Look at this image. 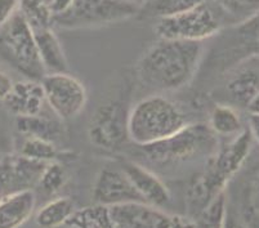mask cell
<instances>
[{
    "label": "cell",
    "mask_w": 259,
    "mask_h": 228,
    "mask_svg": "<svg viewBox=\"0 0 259 228\" xmlns=\"http://www.w3.org/2000/svg\"><path fill=\"white\" fill-rule=\"evenodd\" d=\"M202 51V41L160 39L138 61V80L157 93L185 88L196 75Z\"/></svg>",
    "instance_id": "cell-1"
},
{
    "label": "cell",
    "mask_w": 259,
    "mask_h": 228,
    "mask_svg": "<svg viewBox=\"0 0 259 228\" xmlns=\"http://www.w3.org/2000/svg\"><path fill=\"white\" fill-rule=\"evenodd\" d=\"M250 131H241L227 145L217 149L210 155L205 171L195 179L188 190L191 209L197 215L220 194H222L230 179L241 168L250 151Z\"/></svg>",
    "instance_id": "cell-2"
},
{
    "label": "cell",
    "mask_w": 259,
    "mask_h": 228,
    "mask_svg": "<svg viewBox=\"0 0 259 228\" xmlns=\"http://www.w3.org/2000/svg\"><path fill=\"white\" fill-rule=\"evenodd\" d=\"M187 124V116L177 103L161 95L148 96L129 110V140L145 147L166 140Z\"/></svg>",
    "instance_id": "cell-3"
},
{
    "label": "cell",
    "mask_w": 259,
    "mask_h": 228,
    "mask_svg": "<svg viewBox=\"0 0 259 228\" xmlns=\"http://www.w3.org/2000/svg\"><path fill=\"white\" fill-rule=\"evenodd\" d=\"M218 135L206 123L187 124L166 140L142 147L143 154L154 164L188 161L202 155H213L218 149Z\"/></svg>",
    "instance_id": "cell-4"
},
{
    "label": "cell",
    "mask_w": 259,
    "mask_h": 228,
    "mask_svg": "<svg viewBox=\"0 0 259 228\" xmlns=\"http://www.w3.org/2000/svg\"><path fill=\"white\" fill-rule=\"evenodd\" d=\"M0 56L26 79L41 81L47 75L31 27L20 8L0 29Z\"/></svg>",
    "instance_id": "cell-5"
},
{
    "label": "cell",
    "mask_w": 259,
    "mask_h": 228,
    "mask_svg": "<svg viewBox=\"0 0 259 228\" xmlns=\"http://www.w3.org/2000/svg\"><path fill=\"white\" fill-rule=\"evenodd\" d=\"M140 7L124 0H72L66 12L54 17L62 29H85L121 22L136 16Z\"/></svg>",
    "instance_id": "cell-6"
},
{
    "label": "cell",
    "mask_w": 259,
    "mask_h": 228,
    "mask_svg": "<svg viewBox=\"0 0 259 228\" xmlns=\"http://www.w3.org/2000/svg\"><path fill=\"white\" fill-rule=\"evenodd\" d=\"M129 110L122 100H110L100 105L89 121V142L106 151L121 149L129 140Z\"/></svg>",
    "instance_id": "cell-7"
},
{
    "label": "cell",
    "mask_w": 259,
    "mask_h": 228,
    "mask_svg": "<svg viewBox=\"0 0 259 228\" xmlns=\"http://www.w3.org/2000/svg\"><path fill=\"white\" fill-rule=\"evenodd\" d=\"M221 23L205 3L173 17L160 18L155 31L160 39L204 41L218 34Z\"/></svg>",
    "instance_id": "cell-8"
},
{
    "label": "cell",
    "mask_w": 259,
    "mask_h": 228,
    "mask_svg": "<svg viewBox=\"0 0 259 228\" xmlns=\"http://www.w3.org/2000/svg\"><path fill=\"white\" fill-rule=\"evenodd\" d=\"M40 83L47 106L62 121L76 117L85 107L88 100L85 86L69 72L47 74Z\"/></svg>",
    "instance_id": "cell-9"
},
{
    "label": "cell",
    "mask_w": 259,
    "mask_h": 228,
    "mask_svg": "<svg viewBox=\"0 0 259 228\" xmlns=\"http://www.w3.org/2000/svg\"><path fill=\"white\" fill-rule=\"evenodd\" d=\"M114 228H196L192 218L169 214L146 203H126L108 208Z\"/></svg>",
    "instance_id": "cell-10"
},
{
    "label": "cell",
    "mask_w": 259,
    "mask_h": 228,
    "mask_svg": "<svg viewBox=\"0 0 259 228\" xmlns=\"http://www.w3.org/2000/svg\"><path fill=\"white\" fill-rule=\"evenodd\" d=\"M93 199L98 205L114 206L126 203H145L121 168L106 166L97 174Z\"/></svg>",
    "instance_id": "cell-11"
},
{
    "label": "cell",
    "mask_w": 259,
    "mask_h": 228,
    "mask_svg": "<svg viewBox=\"0 0 259 228\" xmlns=\"http://www.w3.org/2000/svg\"><path fill=\"white\" fill-rule=\"evenodd\" d=\"M120 168L128 175L132 185L146 204L161 209L170 201L168 187L152 171L133 161H124Z\"/></svg>",
    "instance_id": "cell-12"
},
{
    "label": "cell",
    "mask_w": 259,
    "mask_h": 228,
    "mask_svg": "<svg viewBox=\"0 0 259 228\" xmlns=\"http://www.w3.org/2000/svg\"><path fill=\"white\" fill-rule=\"evenodd\" d=\"M3 102L8 111L16 115V117L43 114L47 106L41 83L29 79L15 83L11 93Z\"/></svg>",
    "instance_id": "cell-13"
},
{
    "label": "cell",
    "mask_w": 259,
    "mask_h": 228,
    "mask_svg": "<svg viewBox=\"0 0 259 228\" xmlns=\"http://www.w3.org/2000/svg\"><path fill=\"white\" fill-rule=\"evenodd\" d=\"M36 205L32 190L13 192L0 200V228H20L31 218Z\"/></svg>",
    "instance_id": "cell-14"
},
{
    "label": "cell",
    "mask_w": 259,
    "mask_h": 228,
    "mask_svg": "<svg viewBox=\"0 0 259 228\" xmlns=\"http://www.w3.org/2000/svg\"><path fill=\"white\" fill-rule=\"evenodd\" d=\"M37 52L47 74L69 72V63L57 35L52 29L32 30Z\"/></svg>",
    "instance_id": "cell-15"
},
{
    "label": "cell",
    "mask_w": 259,
    "mask_h": 228,
    "mask_svg": "<svg viewBox=\"0 0 259 228\" xmlns=\"http://www.w3.org/2000/svg\"><path fill=\"white\" fill-rule=\"evenodd\" d=\"M16 128L21 137H34L49 142H58L62 138L63 124L57 116L51 117L44 114L32 116H18L16 119Z\"/></svg>",
    "instance_id": "cell-16"
},
{
    "label": "cell",
    "mask_w": 259,
    "mask_h": 228,
    "mask_svg": "<svg viewBox=\"0 0 259 228\" xmlns=\"http://www.w3.org/2000/svg\"><path fill=\"white\" fill-rule=\"evenodd\" d=\"M75 211V205L69 197H58L37 211L35 220L41 228H58L66 224Z\"/></svg>",
    "instance_id": "cell-17"
},
{
    "label": "cell",
    "mask_w": 259,
    "mask_h": 228,
    "mask_svg": "<svg viewBox=\"0 0 259 228\" xmlns=\"http://www.w3.org/2000/svg\"><path fill=\"white\" fill-rule=\"evenodd\" d=\"M208 125L215 135L236 137L244 131L239 112L227 105H217L210 112Z\"/></svg>",
    "instance_id": "cell-18"
},
{
    "label": "cell",
    "mask_w": 259,
    "mask_h": 228,
    "mask_svg": "<svg viewBox=\"0 0 259 228\" xmlns=\"http://www.w3.org/2000/svg\"><path fill=\"white\" fill-rule=\"evenodd\" d=\"M20 12L31 30L52 29L54 25L51 0H21Z\"/></svg>",
    "instance_id": "cell-19"
},
{
    "label": "cell",
    "mask_w": 259,
    "mask_h": 228,
    "mask_svg": "<svg viewBox=\"0 0 259 228\" xmlns=\"http://www.w3.org/2000/svg\"><path fill=\"white\" fill-rule=\"evenodd\" d=\"M228 92L236 102L248 106L259 92V74L254 70H244L231 80L227 85Z\"/></svg>",
    "instance_id": "cell-20"
},
{
    "label": "cell",
    "mask_w": 259,
    "mask_h": 228,
    "mask_svg": "<svg viewBox=\"0 0 259 228\" xmlns=\"http://www.w3.org/2000/svg\"><path fill=\"white\" fill-rule=\"evenodd\" d=\"M17 155L36 161L52 163V161H57L60 157V151L56 143L53 142L34 137H22L21 145L18 146Z\"/></svg>",
    "instance_id": "cell-21"
},
{
    "label": "cell",
    "mask_w": 259,
    "mask_h": 228,
    "mask_svg": "<svg viewBox=\"0 0 259 228\" xmlns=\"http://www.w3.org/2000/svg\"><path fill=\"white\" fill-rule=\"evenodd\" d=\"M66 224L76 228H114L108 215V208L98 204L97 206L74 211Z\"/></svg>",
    "instance_id": "cell-22"
},
{
    "label": "cell",
    "mask_w": 259,
    "mask_h": 228,
    "mask_svg": "<svg viewBox=\"0 0 259 228\" xmlns=\"http://www.w3.org/2000/svg\"><path fill=\"white\" fill-rule=\"evenodd\" d=\"M204 0H151L147 6L148 13L159 18L173 17L183 12L196 8Z\"/></svg>",
    "instance_id": "cell-23"
},
{
    "label": "cell",
    "mask_w": 259,
    "mask_h": 228,
    "mask_svg": "<svg viewBox=\"0 0 259 228\" xmlns=\"http://www.w3.org/2000/svg\"><path fill=\"white\" fill-rule=\"evenodd\" d=\"M226 211V197L222 192L197 215L196 228H223Z\"/></svg>",
    "instance_id": "cell-24"
},
{
    "label": "cell",
    "mask_w": 259,
    "mask_h": 228,
    "mask_svg": "<svg viewBox=\"0 0 259 228\" xmlns=\"http://www.w3.org/2000/svg\"><path fill=\"white\" fill-rule=\"evenodd\" d=\"M66 179H67V174L65 168L58 161H52L47 164L37 186H40V189L46 194L54 195L65 186Z\"/></svg>",
    "instance_id": "cell-25"
},
{
    "label": "cell",
    "mask_w": 259,
    "mask_h": 228,
    "mask_svg": "<svg viewBox=\"0 0 259 228\" xmlns=\"http://www.w3.org/2000/svg\"><path fill=\"white\" fill-rule=\"evenodd\" d=\"M228 15L239 20H249L259 13V0H217Z\"/></svg>",
    "instance_id": "cell-26"
},
{
    "label": "cell",
    "mask_w": 259,
    "mask_h": 228,
    "mask_svg": "<svg viewBox=\"0 0 259 228\" xmlns=\"http://www.w3.org/2000/svg\"><path fill=\"white\" fill-rule=\"evenodd\" d=\"M17 191L20 190H18L15 177H13L11 160H9V156H6L3 161H0V200L7 195Z\"/></svg>",
    "instance_id": "cell-27"
},
{
    "label": "cell",
    "mask_w": 259,
    "mask_h": 228,
    "mask_svg": "<svg viewBox=\"0 0 259 228\" xmlns=\"http://www.w3.org/2000/svg\"><path fill=\"white\" fill-rule=\"evenodd\" d=\"M20 8V0H0V29Z\"/></svg>",
    "instance_id": "cell-28"
},
{
    "label": "cell",
    "mask_w": 259,
    "mask_h": 228,
    "mask_svg": "<svg viewBox=\"0 0 259 228\" xmlns=\"http://www.w3.org/2000/svg\"><path fill=\"white\" fill-rule=\"evenodd\" d=\"M13 85H15V83L11 79V76L7 72L0 70V101H4L8 97Z\"/></svg>",
    "instance_id": "cell-29"
},
{
    "label": "cell",
    "mask_w": 259,
    "mask_h": 228,
    "mask_svg": "<svg viewBox=\"0 0 259 228\" xmlns=\"http://www.w3.org/2000/svg\"><path fill=\"white\" fill-rule=\"evenodd\" d=\"M249 131L251 138L259 143V114H249Z\"/></svg>",
    "instance_id": "cell-30"
},
{
    "label": "cell",
    "mask_w": 259,
    "mask_h": 228,
    "mask_svg": "<svg viewBox=\"0 0 259 228\" xmlns=\"http://www.w3.org/2000/svg\"><path fill=\"white\" fill-rule=\"evenodd\" d=\"M71 3H72V0H51L54 17L67 11V9L70 8V6H71Z\"/></svg>",
    "instance_id": "cell-31"
},
{
    "label": "cell",
    "mask_w": 259,
    "mask_h": 228,
    "mask_svg": "<svg viewBox=\"0 0 259 228\" xmlns=\"http://www.w3.org/2000/svg\"><path fill=\"white\" fill-rule=\"evenodd\" d=\"M223 228H246L236 217H234L232 214L226 211V218H225V224Z\"/></svg>",
    "instance_id": "cell-32"
},
{
    "label": "cell",
    "mask_w": 259,
    "mask_h": 228,
    "mask_svg": "<svg viewBox=\"0 0 259 228\" xmlns=\"http://www.w3.org/2000/svg\"><path fill=\"white\" fill-rule=\"evenodd\" d=\"M246 107H248L250 114H259V92H258V95L250 101V103H249Z\"/></svg>",
    "instance_id": "cell-33"
},
{
    "label": "cell",
    "mask_w": 259,
    "mask_h": 228,
    "mask_svg": "<svg viewBox=\"0 0 259 228\" xmlns=\"http://www.w3.org/2000/svg\"><path fill=\"white\" fill-rule=\"evenodd\" d=\"M124 2H128V3L136 4V6H138V7H140V4L142 3L143 0H124Z\"/></svg>",
    "instance_id": "cell-34"
},
{
    "label": "cell",
    "mask_w": 259,
    "mask_h": 228,
    "mask_svg": "<svg viewBox=\"0 0 259 228\" xmlns=\"http://www.w3.org/2000/svg\"><path fill=\"white\" fill-rule=\"evenodd\" d=\"M4 157H6V156H4V155L2 154V152H0V161H3V159H4Z\"/></svg>",
    "instance_id": "cell-35"
}]
</instances>
